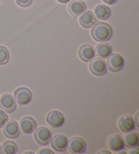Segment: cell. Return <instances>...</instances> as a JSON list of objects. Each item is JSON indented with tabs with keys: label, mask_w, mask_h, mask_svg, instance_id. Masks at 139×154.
Masks as SVG:
<instances>
[{
	"label": "cell",
	"mask_w": 139,
	"mask_h": 154,
	"mask_svg": "<svg viewBox=\"0 0 139 154\" xmlns=\"http://www.w3.org/2000/svg\"><path fill=\"white\" fill-rule=\"evenodd\" d=\"M102 1L107 5H113L116 3L117 0H102Z\"/></svg>",
	"instance_id": "d4e9b609"
},
{
	"label": "cell",
	"mask_w": 139,
	"mask_h": 154,
	"mask_svg": "<svg viewBox=\"0 0 139 154\" xmlns=\"http://www.w3.org/2000/svg\"><path fill=\"white\" fill-rule=\"evenodd\" d=\"M89 69L91 73L96 76H102L107 72V63L105 60L101 58H96L91 61Z\"/></svg>",
	"instance_id": "3957f363"
},
{
	"label": "cell",
	"mask_w": 139,
	"mask_h": 154,
	"mask_svg": "<svg viewBox=\"0 0 139 154\" xmlns=\"http://www.w3.org/2000/svg\"><path fill=\"white\" fill-rule=\"evenodd\" d=\"M118 127L123 132L132 131L135 128V121L131 116L125 115L119 119Z\"/></svg>",
	"instance_id": "7c38bea8"
},
{
	"label": "cell",
	"mask_w": 139,
	"mask_h": 154,
	"mask_svg": "<svg viewBox=\"0 0 139 154\" xmlns=\"http://www.w3.org/2000/svg\"><path fill=\"white\" fill-rule=\"evenodd\" d=\"M132 151H130V153H138V151H134V150H132Z\"/></svg>",
	"instance_id": "83f0119b"
},
{
	"label": "cell",
	"mask_w": 139,
	"mask_h": 154,
	"mask_svg": "<svg viewBox=\"0 0 139 154\" xmlns=\"http://www.w3.org/2000/svg\"><path fill=\"white\" fill-rule=\"evenodd\" d=\"M95 17L101 20L108 19L111 16V10L105 4H98L94 8Z\"/></svg>",
	"instance_id": "ac0fdd59"
},
{
	"label": "cell",
	"mask_w": 139,
	"mask_h": 154,
	"mask_svg": "<svg viewBox=\"0 0 139 154\" xmlns=\"http://www.w3.org/2000/svg\"><path fill=\"white\" fill-rule=\"evenodd\" d=\"M34 138L36 141L39 145L45 146L47 145L50 142L52 134L50 130L45 126L39 127L35 130Z\"/></svg>",
	"instance_id": "7a4b0ae2"
},
{
	"label": "cell",
	"mask_w": 139,
	"mask_h": 154,
	"mask_svg": "<svg viewBox=\"0 0 139 154\" xmlns=\"http://www.w3.org/2000/svg\"><path fill=\"white\" fill-rule=\"evenodd\" d=\"M46 121L48 125L52 128H59L65 123V117L60 111L52 110L48 113Z\"/></svg>",
	"instance_id": "52a82bcc"
},
{
	"label": "cell",
	"mask_w": 139,
	"mask_h": 154,
	"mask_svg": "<svg viewBox=\"0 0 139 154\" xmlns=\"http://www.w3.org/2000/svg\"><path fill=\"white\" fill-rule=\"evenodd\" d=\"M3 153V151H2V146L0 145V154H2Z\"/></svg>",
	"instance_id": "f1b7e54d"
},
{
	"label": "cell",
	"mask_w": 139,
	"mask_h": 154,
	"mask_svg": "<svg viewBox=\"0 0 139 154\" xmlns=\"http://www.w3.org/2000/svg\"><path fill=\"white\" fill-rule=\"evenodd\" d=\"M8 122V116L4 112V111L0 109V128H3Z\"/></svg>",
	"instance_id": "7402d4cb"
},
{
	"label": "cell",
	"mask_w": 139,
	"mask_h": 154,
	"mask_svg": "<svg viewBox=\"0 0 139 154\" xmlns=\"http://www.w3.org/2000/svg\"><path fill=\"white\" fill-rule=\"evenodd\" d=\"M79 22L82 27L90 29V27H92V26L97 22V19H96L94 13L90 10H87L79 16Z\"/></svg>",
	"instance_id": "9a60e30c"
},
{
	"label": "cell",
	"mask_w": 139,
	"mask_h": 154,
	"mask_svg": "<svg viewBox=\"0 0 139 154\" xmlns=\"http://www.w3.org/2000/svg\"><path fill=\"white\" fill-rule=\"evenodd\" d=\"M37 153L39 154H46V153H51V154H54V151H52L49 148H44V149H40Z\"/></svg>",
	"instance_id": "cb8c5ba5"
},
{
	"label": "cell",
	"mask_w": 139,
	"mask_h": 154,
	"mask_svg": "<svg viewBox=\"0 0 139 154\" xmlns=\"http://www.w3.org/2000/svg\"><path fill=\"white\" fill-rule=\"evenodd\" d=\"M68 10L72 17L76 18L85 11L86 4L82 0H73L69 4Z\"/></svg>",
	"instance_id": "8fae6325"
},
{
	"label": "cell",
	"mask_w": 139,
	"mask_h": 154,
	"mask_svg": "<svg viewBox=\"0 0 139 154\" xmlns=\"http://www.w3.org/2000/svg\"><path fill=\"white\" fill-rule=\"evenodd\" d=\"M124 137V144L128 148L134 149L139 145V137L138 132H128Z\"/></svg>",
	"instance_id": "d6986e66"
},
{
	"label": "cell",
	"mask_w": 139,
	"mask_h": 154,
	"mask_svg": "<svg viewBox=\"0 0 139 154\" xmlns=\"http://www.w3.org/2000/svg\"><path fill=\"white\" fill-rule=\"evenodd\" d=\"M20 129L24 134H29L33 132L37 128V122L33 118L30 116L24 117L20 122Z\"/></svg>",
	"instance_id": "4fadbf2b"
},
{
	"label": "cell",
	"mask_w": 139,
	"mask_h": 154,
	"mask_svg": "<svg viewBox=\"0 0 139 154\" xmlns=\"http://www.w3.org/2000/svg\"><path fill=\"white\" fill-rule=\"evenodd\" d=\"M51 147L54 151L63 152L67 149L69 139L65 135L63 134H58L54 135L50 140Z\"/></svg>",
	"instance_id": "9c48e42d"
},
{
	"label": "cell",
	"mask_w": 139,
	"mask_h": 154,
	"mask_svg": "<svg viewBox=\"0 0 139 154\" xmlns=\"http://www.w3.org/2000/svg\"><path fill=\"white\" fill-rule=\"evenodd\" d=\"M0 107L5 112L12 113L17 109V101L10 94H4L0 98Z\"/></svg>",
	"instance_id": "ba28073f"
},
{
	"label": "cell",
	"mask_w": 139,
	"mask_h": 154,
	"mask_svg": "<svg viewBox=\"0 0 139 154\" xmlns=\"http://www.w3.org/2000/svg\"><path fill=\"white\" fill-rule=\"evenodd\" d=\"M4 136L8 139H13L17 138L20 134V126L17 122L14 119L10 120L8 123H6L3 130Z\"/></svg>",
	"instance_id": "30bf717a"
},
{
	"label": "cell",
	"mask_w": 139,
	"mask_h": 154,
	"mask_svg": "<svg viewBox=\"0 0 139 154\" xmlns=\"http://www.w3.org/2000/svg\"><path fill=\"white\" fill-rule=\"evenodd\" d=\"M78 56L84 62H90L94 58L95 51L94 48L90 44H84L78 50Z\"/></svg>",
	"instance_id": "5bb4252c"
},
{
	"label": "cell",
	"mask_w": 139,
	"mask_h": 154,
	"mask_svg": "<svg viewBox=\"0 0 139 154\" xmlns=\"http://www.w3.org/2000/svg\"><path fill=\"white\" fill-rule=\"evenodd\" d=\"M124 65V59L119 54H111L108 57L107 66L111 72H117L122 69Z\"/></svg>",
	"instance_id": "277c9868"
},
{
	"label": "cell",
	"mask_w": 139,
	"mask_h": 154,
	"mask_svg": "<svg viewBox=\"0 0 139 154\" xmlns=\"http://www.w3.org/2000/svg\"><path fill=\"white\" fill-rule=\"evenodd\" d=\"M98 153H108V154H111V152H109V151H107V150H103L100 151V152H98Z\"/></svg>",
	"instance_id": "4316f807"
},
{
	"label": "cell",
	"mask_w": 139,
	"mask_h": 154,
	"mask_svg": "<svg viewBox=\"0 0 139 154\" xmlns=\"http://www.w3.org/2000/svg\"><path fill=\"white\" fill-rule=\"evenodd\" d=\"M91 35L94 40L105 42L111 39L113 35V29L108 23L98 22L92 26Z\"/></svg>",
	"instance_id": "6da1fadb"
},
{
	"label": "cell",
	"mask_w": 139,
	"mask_h": 154,
	"mask_svg": "<svg viewBox=\"0 0 139 154\" xmlns=\"http://www.w3.org/2000/svg\"><path fill=\"white\" fill-rule=\"evenodd\" d=\"M2 147H3L2 151L6 154H15L17 153L18 151L17 144L12 140H7L4 142L2 145Z\"/></svg>",
	"instance_id": "ffe728a7"
},
{
	"label": "cell",
	"mask_w": 139,
	"mask_h": 154,
	"mask_svg": "<svg viewBox=\"0 0 139 154\" xmlns=\"http://www.w3.org/2000/svg\"><path fill=\"white\" fill-rule=\"evenodd\" d=\"M0 2H1V0H0Z\"/></svg>",
	"instance_id": "4dcf8cb0"
},
{
	"label": "cell",
	"mask_w": 139,
	"mask_h": 154,
	"mask_svg": "<svg viewBox=\"0 0 139 154\" xmlns=\"http://www.w3.org/2000/svg\"><path fill=\"white\" fill-rule=\"evenodd\" d=\"M96 54L101 58H107L112 54L113 49L111 46L107 42H101L96 46L94 50Z\"/></svg>",
	"instance_id": "e0dca14e"
},
{
	"label": "cell",
	"mask_w": 139,
	"mask_h": 154,
	"mask_svg": "<svg viewBox=\"0 0 139 154\" xmlns=\"http://www.w3.org/2000/svg\"><path fill=\"white\" fill-rule=\"evenodd\" d=\"M57 1L60 4H67L71 0H57Z\"/></svg>",
	"instance_id": "484cf974"
},
{
	"label": "cell",
	"mask_w": 139,
	"mask_h": 154,
	"mask_svg": "<svg viewBox=\"0 0 139 154\" xmlns=\"http://www.w3.org/2000/svg\"><path fill=\"white\" fill-rule=\"evenodd\" d=\"M25 153H33V152H30V151H29V152H25Z\"/></svg>",
	"instance_id": "f546056e"
},
{
	"label": "cell",
	"mask_w": 139,
	"mask_h": 154,
	"mask_svg": "<svg viewBox=\"0 0 139 154\" xmlns=\"http://www.w3.org/2000/svg\"><path fill=\"white\" fill-rule=\"evenodd\" d=\"M14 97L18 104L26 105L31 102L33 94L30 90L25 87H20L14 91Z\"/></svg>",
	"instance_id": "8992f818"
},
{
	"label": "cell",
	"mask_w": 139,
	"mask_h": 154,
	"mask_svg": "<svg viewBox=\"0 0 139 154\" xmlns=\"http://www.w3.org/2000/svg\"><path fill=\"white\" fill-rule=\"evenodd\" d=\"M108 146L111 151L117 152L124 149L125 147L124 140L119 134H113L109 138Z\"/></svg>",
	"instance_id": "2e32d148"
},
{
	"label": "cell",
	"mask_w": 139,
	"mask_h": 154,
	"mask_svg": "<svg viewBox=\"0 0 139 154\" xmlns=\"http://www.w3.org/2000/svg\"><path fill=\"white\" fill-rule=\"evenodd\" d=\"M18 6L23 8H26L31 6L33 0H16Z\"/></svg>",
	"instance_id": "603a6c76"
},
{
	"label": "cell",
	"mask_w": 139,
	"mask_h": 154,
	"mask_svg": "<svg viewBox=\"0 0 139 154\" xmlns=\"http://www.w3.org/2000/svg\"><path fill=\"white\" fill-rule=\"evenodd\" d=\"M67 147L71 153H83L86 149V143L82 138L75 137L69 140Z\"/></svg>",
	"instance_id": "5b68a950"
},
{
	"label": "cell",
	"mask_w": 139,
	"mask_h": 154,
	"mask_svg": "<svg viewBox=\"0 0 139 154\" xmlns=\"http://www.w3.org/2000/svg\"><path fill=\"white\" fill-rule=\"evenodd\" d=\"M9 50L4 46H0V65H6L9 61Z\"/></svg>",
	"instance_id": "44dd1931"
}]
</instances>
